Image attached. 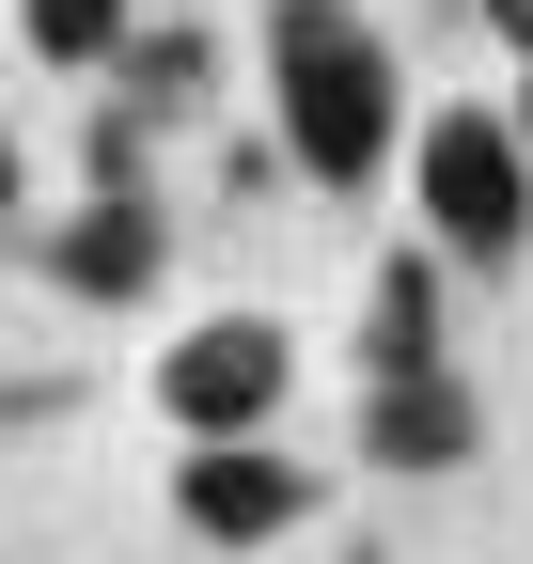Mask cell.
Returning <instances> with one entry per match:
<instances>
[{"instance_id":"7","label":"cell","mask_w":533,"mask_h":564,"mask_svg":"<svg viewBox=\"0 0 533 564\" xmlns=\"http://www.w3.org/2000/svg\"><path fill=\"white\" fill-rule=\"evenodd\" d=\"M361 361H377V377H424V361H439V267H424V251L377 267V299H361Z\"/></svg>"},{"instance_id":"6","label":"cell","mask_w":533,"mask_h":564,"mask_svg":"<svg viewBox=\"0 0 533 564\" xmlns=\"http://www.w3.org/2000/svg\"><path fill=\"white\" fill-rule=\"evenodd\" d=\"M361 455H377V470H455V455H471V392H455L439 361H424V377H377Z\"/></svg>"},{"instance_id":"9","label":"cell","mask_w":533,"mask_h":564,"mask_svg":"<svg viewBox=\"0 0 533 564\" xmlns=\"http://www.w3.org/2000/svg\"><path fill=\"white\" fill-rule=\"evenodd\" d=\"M110 63H126L142 95H173V110H188V95H205V63H220V47H205V32H126Z\"/></svg>"},{"instance_id":"4","label":"cell","mask_w":533,"mask_h":564,"mask_svg":"<svg viewBox=\"0 0 533 564\" xmlns=\"http://www.w3.org/2000/svg\"><path fill=\"white\" fill-rule=\"evenodd\" d=\"M173 518L205 533V549H266V533H298V518H314V470L266 440V423H251V440H188Z\"/></svg>"},{"instance_id":"1","label":"cell","mask_w":533,"mask_h":564,"mask_svg":"<svg viewBox=\"0 0 533 564\" xmlns=\"http://www.w3.org/2000/svg\"><path fill=\"white\" fill-rule=\"evenodd\" d=\"M266 110H283V158L314 188H377L392 141H409L392 47L346 17V0H283V17H266Z\"/></svg>"},{"instance_id":"3","label":"cell","mask_w":533,"mask_h":564,"mask_svg":"<svg viewBox=\"0 0 533 564\" xmlns=\"http://www.w3.org/2000/svg\"><path fill=\"white\" fill-rule=\"evenodd\" d=\"M283 392H298V345L266 329V314H205V329L157 345V408H173V440H251Z\"/></svg>"},{"instance_id":"12","label":"cell","mask_w":533,"mask_h":564,"mask_svg":"<svg viewBox=\"0 0 533 564\" xmlns=\"http://www.w3.org/2000/svg\"><path fill=\"white\" fill-rule=\"evenodd\" d=\"M0 204H17V141H0Z\"/></svg>"},{"instance_id":"11","label":"cell","mask_w":533,"mask_h":564,"mask_svg":"<svg viewBox=\"0 0 533 564\" xmlns=\"http://www.w3.org/2000/svg\"><path fill=\"white\" fill-rule=\"evenodd\" d=\"M518 141H533V63H518Z\"/></svg>"},{"instance_id":"5","label":"cell","mask_w":533,"mask_h":564,"mask_svg":"<svg viewBox=\"0 0 533 564\" xmlns=\"http://www.w3.org/2000/svg\"><path fill=\"white\" fill-rule=\"evenodd\" d=\"M47 267L79 282V299H142V282H157V188H142V141H126V126L95 158V204L47 236Z\"/></svg>"},{"instance_id":"10","label":"cell","mask_w":533,"mask_h":564,"mask_svg":"<svg viewBox=\"0 0 533 564\" xmlns=\"http://www.w3.org/2000/svg\"><path fill=\"white\" fill-rule=\"evenodd\" d=\"M487 17H502V47H518V63H533V0H487Z\"/></svg>"},{"instance_id":"2","label":"cell","mask_w":533,"mask_h":564,"mask_svg":"<svg viewBox=\"0 0 533 564\" xmlns=\"http://www.w3.org/2000/svg\"><path fill=\"white\" fill-rule=\"evenodd\" d=\"M424 236L455 251V267H518V236H533V141H518V110H424Z\"/></svg>"},{"instance_id":"8","label":"cell","mask_w":533,"mask_h":564,"mask_svg":"<svg viewBox=\"0 0 533 564\" xmlns=\"http://www.w3.org/2000/svg\"><path fill=\"white\" fill-rule=\"evenodd\" d=\"M17 32H32L47 63H110V47H126V0H17Z\"/></svg>"}]
</instances>
